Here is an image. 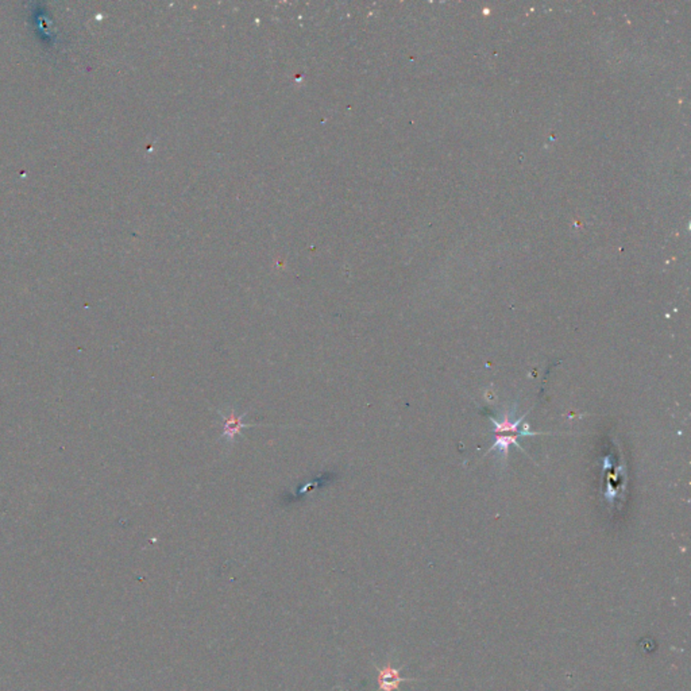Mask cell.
<instances>
[{
  "mask_svg": "<svg viewBox=\"0 0 691 691\" xmlns=\"http://www.w3.org/2000/svg\"><path fill=\"white\" fill-rule=\"evenodd\" d=\"M490 418L494 423V443L487 452L493 449H500L504 454H508L511 446H516L518 449H524L518 442L520 438L542 434L529 431L528 425L521 427V421L525 418V415L521 416L518 420H512L511 414H507L502 420H496L493 416H490Z\"/></svg>",
  "mask_w": 691,
  "mask_h": 691,
  "instance_id": "6da1fadb",
  "label": "cell"
},
{
  "mask_svg": "<svg viewBox=\"0 0 691 691\" xmlns=\"http://www.w3.org/2000/svg\"><path fill=\"white\" fill-rule=\"evenodd\" d=\"M219 417L223 420V432L220 435V440L226 443H234L235 436L241 435L244 428L251 427L253 424H246L243 421L244 415H237L235 410L228 407L222 411H217Z\"/></svg>",
  "mask_w": 691,
  "mask_h": 691,
  "instance_id": "7a4b0ae2",
  "label": "cell"
},
{
  "mask_svg": "<svg viewBox=\"0 0 691 691\" xmlns=\"http://www.w3.org/2000/svg\"><path fill=\"white\" fill-rule=\"evenodd\" d=\"M415 679L403 678L400 671L392 666L389 661L383 668L379 670V689L380 691H394L400 688L403 682H410Z\"/></svg>",
  "mask_w": 691,
  "mask_h": 691,
  "instance_id": "3957f363",
  "label": "cell"
}]
</instances>
